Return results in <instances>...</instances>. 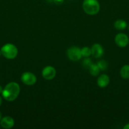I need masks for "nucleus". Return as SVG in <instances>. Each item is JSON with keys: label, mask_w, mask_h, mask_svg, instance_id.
Instances as JSON below:
<instances>
[{"label": "nucleus", "mask_w": 129, "mask_h": 129, "mask_svg": "<svg viewBox=\"0 0 129 129\" xmlns=\"http://www.w3.org/2000/svg\"><path fill=\"white\" fill-rule=\"evenodd\" d=\"M92 64V60L88 57H86L85 59H83V62H82V65L83 67L85 69H89V68L91 67V66Z\"/></svg>", "instance_id": "obj_16"}, {"label": "nucleus", "mask_w": 129, "mask_h": 129, "mask_svg": "<svg viewBox=\"0 0 129 129\" xmlns=\"http://www.w3.org/2000/svg\"><path fill=\"white\" fill-rule=\"evenodd\" d=\"M115 41L118 46L121 48H123L128 45L129 38L126 34L120 33L115 36Z\"/></svg>", "instance_id": "obj_6"}, {"label": "nucleus", "mask_w": 129, "mask_h": 129, "mask_svg": "<svg viewBox=\"0 0 129 129\" xmlns=\"http://www.w3.org/2000/svg\"><path fill=\"white\" fill-rule=\"evenodd\" d=\"M20 92V86L15 82L8 83L2 91V96L5 100L13 102L16 99Z\"/></svg>", "instance_id": "obj_1"}, {"label": "nucleus", "mask_w": 129, "mask_h": 129, "mask_svg": "<svg viewBox=\"0 0 129 129\" xmlns=\"http://www.w3.org/2000/svg\"><path fill=\"white\" fill-rule=\"evenodd\" d=\"M81 54H82V56L84 57H88L90 55L92 54L91 52V49H90L88 47H83L82 49H81Z\"/></svg>", "instance_id": "obj_14"}, {"label": "nucleus", "mask_w": 129, "mask_h": 129, "mask_svg": "<svg viewBox=\"0 0 129 129\" xmlns=\"http://www.w3.org/2000/svg\"><path fill=\"white\" fill-rule=\"evenodd\" d=\"M21 80L23 83L27 86H32L35 84L37 81V78L35 74L30 72H25L22 74L21 76Z\"/></svg>", "instance_id": "obj_5"}, {"label": "nucleus", "mask_w": 129, "mask_h": 129, "mask_svg": "<svg viewBox=\"0 0 129 129\" xmlns=\"http://www.w3.org/2000/svg\"><path fill=\"white\" fill-rule=\"evenodd\" d=\"M114 26L118 30H125L127 26V23L123 20H118L114 23Z\"/></svg>", "instance_id": "obj_11"}, {"label": "nucleus", "mask_w": 129, "mask_h": 129, "mask_svg": "<svg viewBox=\"0 0 129 129\" xmlns=\"http://www.w3.org/2000/svg\"><path fill=\"white\" fill-rule=\"evenodd\" d=\"M128 30H129V25H128Z\"/></svg>", "instance_id": "obj_23"}, {"label": "nucleus", "mask_w": 129, "mask_h": 129, "mask_svg": "<svg viewBox=\"0 0 129 129\" xmlns=\"http://www.w3.org/2000/svg\"><path fill=\"white\" fill-rule=\"evenodd\" d=\"M3 89V87L0 85V94H1V93H2Z\"/></svg>", "instance_id": "obj_20"}, {"label": "nucleus", "mask_w": 129, "mask_h": 129, "mask_svg": "<svg viewBox=\"0 0 129 129\" xmlns=\"http://www.w3.org/2000/svg\"><path fill=\"white\" fill-rule=\"evenodd\" d=\"M120 74L123 79H129V65H124L120 69Z\"/></svg>", "instance_id": "obj_12"}, {"label": "nucleus", "mask_w": 129, "mask_h": 129, "mask_svg": "<svg viewBox=\"0 0 129 129\" xmlns=\"http://www.w3.org/2000/svg\"><path fill=\"white\" fill-rule=\"evenodd\" d=\"M67 56L70 60L73 61H77L80 60L82 57L81 49L75 46L71 47L67 50Z\"/></svg>", "instance_id": "obj_4"}, {"label": "nucleus", "mask_w": 129, "mask_h": 129, "mask_svg": "<svg viewBox=\"0 0 129 129\" xmlns=\"http://www.w3.org/2000/svg\"><path fill=\"white\" fill-rule=\"evenodd\" d=\"M89 69L90 74L92 76H98L99 74L100 71H101L99 68L97 64H92Z\"/></svg>", "instance_id": "obj_13"}, {"label": "nucleus", "mask_w": 129, "mask_h": 129, "mask_svg": "<svg viewBox=\"0 0 129 129\" xmlns=\"http://www.w3.org/2000/svg\"><path fill=\"white\" fill-rule=\"evenodd\" d=\"M1 55H2V52H1V50H0V56H1Z\"/></svg>", "instance_id": "obj_22"}, {"label": "nucleus", "mask_w": 129, "mask_h": 129, "mask_svg": "<svg viewBox=\"0 0 129 129\" xmlns=\"http://www.w3.org/2000/svg\"><path fill=\"white\" fill-rule=\"evenodd\" d=\"M124 129H129V123H127V124L125 125L123 127Z\"/></svg>", "instance_id": "obj_18"}, {"label": "nucleus", "mask_w": 129, "mask_h": 129, "mask_svg": "<svg viewBox=\"0 0 129 129\" xmlns=\"http://www.w3.org/2000/svg\"><path fill=\"white\" fill-rule=\"evenodd\" d=\"M56 74V69L52 66H46L42 71V76L46 80H52Z\"/></svg>", "instance_id": "obj_7"}, {"label": "nucleus", "mask_w": 129, "mask_h": 129, "mask_svg": "<svg viewBox=\"0 0 129 129\" xmlns=\"http://www.w3.org/2000/svg\"><path fill=\"white\" fill-rule=\"evenodd\" d=\"M97 65L98 66L99 68L101 71L106 70L108 68V62L104 60H100L99 61L97 62Z\"/></svg>", "instance_id": "obj_15"}, {"label": "nucleus", "mask_w": 129, "mask_h": 129, "mask_svg": "<svg viewBox=\"0 0 129 129\" xmlns=\"http://www.w3.org/2000/svg\"><path fill=\"white\" fill-rule=\"evenodd\" d=\"M110 81V77L106 74H101L99 76L97 80V84L100 88H105L109 84Z\"/></svg>", "instance_id": "obj_10"}, {"label": "nucleus", "mask_w": 129, "mask_h": 129, "mask_svg": "<svg viewBox=\"0 0 129 129\" xmlns=\"http://www.w3.org/2000/svg\"><path fill=\"white\" fill-rule=\"evenodd\" d=\"M53 1H54V2L56 4H57V5H60V4H61L63 2L64 0H53Z\"/></svg>", "instance_id": "obj_17"}, {"label": "nucleus", "mask_w": 129, "mask_h": 129, "mask_svg": "<svg viewBox=\"0 0 129 129\" xmlns=\"http://www.w3.org/2000/svg\"><path fill=\"white\" fill-rule=\"evenodd\" d=\"M15 124V122L12 117H5L0 120V125L4 128L9 129L12 128Z\"/></svg>", "instance_id": "obj_9"}, {"label": "nucleus", "mask_w": 129, "mask_h": 129, "mask_svg": "<svg viewBox=\"0 0 129 129\" xmlns=\"http://www.w3.org/2000/svg\"><path fill=\"white\" fill-rule=\"evenodd\" d=\"M1 118H2V114H1V112H0V120H1Z\"/></svg>", "instance_id": "obj_21"}, {"label": "nucleus", "mask_w": 129, "mask_h": 129, "mask_svg": "<svg viewBox=\"0 0 129 129\" xmlns=\"http://www.w3.org/2000/svg\"><path fill=\"white\" fill-rule=\"evenodd\" d=\"M91 52L92 56L95 58H100L104 53L102 47L99 44H94L91 48Z\"/></svg>", "instance_id": "obj_8"}, {"label": "nucleus", "mask_w": 129, "mask_h": 129, "mask_svg": "<svg viewBox=\"0 0 129 129\" xmlns=\"http://www.w3.org/2000/svg\"><path fill=\"white\" fill-rule=\"evenodd\" d=\"M2 102H3V99H2V97L0 96V106L1 105V104H2Z\"/></svg>", "instance_id": "obj_19"}, {"label": "nucleus", "mask_w": 129, "mask_h": 129, "mask_svg": "<svg viewBox=\"0 0 129 129\" xmlns=\"http://www.w3.org/2000/svg\"><path fill=\"white\" fill-rule=\"evenodd\" d=\"M2 55L8 59H13L17 56L18 49L12 44H6L1 48Z\"/></svg>", "instance_id": "obj_3"}, {"label": "nucleus", "mask_w": 129, "mask_h": 129, "mask_svg": "<svg viewBox=\"0 0 129 129\" xmlns=\"http://www.w3.org/2000/svg\"><path fill=\"white\" fill-rule=\"evenodd\" d=\"M82 8L86 14L95 15L100 10V5L97 0H84L82 4Z\"/></svg>", "instance_id": "obj_2"}]
</instances>
